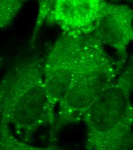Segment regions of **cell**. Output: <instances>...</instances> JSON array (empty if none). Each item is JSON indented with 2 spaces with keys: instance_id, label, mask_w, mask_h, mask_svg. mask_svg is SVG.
Returning a JSON list of instances; mask_svg holds the SVG:
<instances>
[{
  "instance_id": "2",
  "label": "cell",
  "mask_w": 133,
  "mask_h": 150,
  "mask_svg": "<svg viewBox=\"0 0 133 150\" xmlns=\"http://www.w3.org/2000/svg\"><path fill=\"white\" fill-rule=\"evenodd\" d=\"M42 71L37 58L13 66L0 81V121L12 127L20 139L29 142L33 133L55 121Z\"/></svg>"
},
{
  "instance_id": "6",
  "label": "cell",
  "mask_w": 133,
  "mask_h": 150,
  "mask_svg": "<svg viewBox=\"0 0 133 150\" xmlns=\"http://www.w3.org/2000/svg\"><path fill=\"white\" fill-rule=\"evenodd\" d=\"M55 146L38 147L18 139L7 124L0 121V150H56Z\"/></svg>"
},
{
  "instance_id": "1",
  "label": "cell",
  "mask_w": 133,
  "mask_h": 150,
  "mask_svg": "<svg viewBox=\"0 0 133 150\" xmlns=\"http://www.w3.org/2000/svg\"><path fill=\"white\" fill-rule=\"evenodd\" d=\"M70 33L48 57L44 82L49 102L59 105L55 124L64 127L82 121L96 98L114 84V69L100 41Z\"/></svg>"
},
{
  "instance_id": "7",
  "label": "cell",
  "mask_w": 133,
  "mask_h": 150,
  "mask_svg": "<svg viewBox=\"0 0 133 150\" xmlns=\"http://www.w3.org/2000/svg\"><path fill=\"white\" fill-rule=\"evenodd\" d=\"M24 4V1L0 0V29L10 24Z\"/></svg>"
},
{
  "instance_id": "4",
  "label": "cell",
  "mask_w": 133,
  "mask_h": 150,
  "mask_svg": "<svg viewBox=\"0 0 133 150\" xmlns=\"http://www.w3.org/2000/svg\"><path fill=\"white\" fill-rule=\"evenodd\" d=\"M132 11L126 6L107 5L96 21V32L99 40L122 50L132 40Z\"/></svg>"
},
{
  "instance_id": "8",
  "label": "cell",
  "mask_w": 133,
  "mask_h": 150,
  "mask_svg": "<svg viewBox=\"0 0 133 150\" xmlns=\"http://www.w3.org/2000/svg\"><path fill=\"white\" fill-rule=\"evenodd\" d=\"M2 65V59L1 58H0V68H1Z\"/></svg>"
},
{
  "instance_id": "3",
  "label": "cell",
  "mask_w": 133,
  "mask_h": 150,
  "mask_svg": "<svg viewBox=\"0 0 133 150\" xmlns=\"http://www.w3.org/2000/svg\"><path fill=\"white\" fill-rule=\"evenodd\" d=\"M132 87L119 81L105 88L84 112L85 150H133Z\"/></svg>"
},
{
  "instance_id": "9",
  "label": "cell",
  "mask_w": 133,
  "mask_h": 150,
  "mask_svg": "<svg viewBox=\"0 0 133 150\" xmlns=\"http://www.w3.org/2000/svg\"><path fill=\"white\" fill-rule=\"evenodd\" d=\"M58 150V149H57V150Z\"/></svg>"
},
{
  "instance_id": "5",
  "label": "cell",
  "mask_w": 133,
  "mask_h": 150,
  "mask_svg": "<svg viewBox=\"0 0 133 150\" xmlns=\"http://www.w3.org/2000/svg\"><path fill=\"white\" fill-rule=\"evenodd\" d=\"M107 4L96 1H61L56 3L54 13L58 20L73 27H83L97 21Z\"/></svg>"
}]
</instances>
